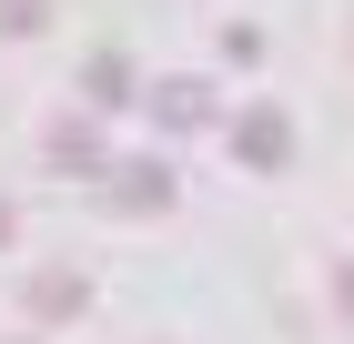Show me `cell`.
<instances>
[{
	"instance_id": "cell-8",
	"label": "cell",
	"mask_w": 354,
	"mask_h": 344,
	"mask_svg": "<svg viewBox=\"0 0 354 344\" xmlns=\"http://www.w3.org/2000/svg\"><path fill=\"white\" fill-rule=\"evenodd\" d=\"M0 243H10V203H0Z\"/></svg>"
},
{
	"instance_id": "cell-6",
	"label": "cell",
	"mask_w": 354,
	"mask_h": 344,
	"mask_svg": "<svg viewBox=\"0 0 354 344\" xmlns=\"http://www.w3.org/2000/svg\"><path fill=\"white\" fill-rule=\"evenodd\" d=\"M41 10L51 0H0V30H41Z\"/></svg>"
},
{
	"instance_id": "cell-3",
	"label": "cell",
	"mask_w": 354,
	"mask_h": 344,
	"mask_svg": "<svg viewBox=\"0 0 354 344\" xmlns=\"http://www.w3.org/2000/svg\"><path fill=\"white\" fill-rule=\"evenodd\" d=\"M243 162H283V122H273V111L243 122Z\"/></svg>"
},
{
	"instance_id": "cell-4",
	"label": "cell",
	"mask_w": 354,
	"mask_h": 344,
	"mask_svg": "<svg viewBox=\"0 0 354 344\" xmlns=\"http://www.w3.org/2000/svg\"><path fill=\"white\" fill-rule=\"evenodd\" d=\"M152 102H162V122H203V81H162Z\"/></svg>"
},
{
	"instance_id": "cell-1",
	"label": "cell",
	"mask_w": 354,
	"mask_h": 344,
	"mask_svg": "<svg viewBox=\"0 0 354 344\" xmlns=\"http://www.w3.org/2000/svg\"><path fill=\"white\" fill-rule=\"evenodd\" d=\"M111 203H122V212H162L172 203V172H162V162H122V172H111Z\"/></svg>"
},
{
	"instance_id": "cell-7",
	"label": "cell",
	"mask_w": 354,
	"mask_h": 344,
	"mask_svg": "<svg viewBox=\"0 0 354 344\" xmlns=\"http://www.w3.org/2000/svg\"><path fill=\"white\" fill-rule=\"evenodd\" d=\"M334 293H344V314H354V273H344V284H334Z\"/></svg>"
},
{
	"instance_id": "cell-5",
	"label": "cell",
	"mask_w": 354,
	"mask_h": 344,
	"mask_svg": "<svg viewBox=\"0 0 354 344\" xmlns=\"http://www.w3.org/2000/svg\"><path fill=\"white\" fill-rule=\"evenodd\" d=\"M51 162H91V122H51Z\"/></svg>"
},
{
	"instance_id": "cell-2",
	"label": "cell",
	"mask_w": 354,
	"mask_h": 344,
	"mask_svg": "<svg viewBox=\"0 0 354 344\" xmlns=\"http://www.w3.org/2000/svg\"><path fill=\"white\" fill-rule=\"evenodd\" d=\"M82 304H91L82 273H30V314H82Z\"/></svg>"
}]
</instances>
